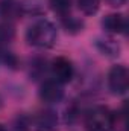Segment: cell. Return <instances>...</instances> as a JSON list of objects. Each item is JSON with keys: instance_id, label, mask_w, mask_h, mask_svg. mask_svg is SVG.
Segmentation results:
<instances>
[{"instance_id": "7a4b0ae2", "label": "cell", "mask_w": 129, "mask_h": 131, "mask_svg": "<svg viewBox=\"0 0 129 131\" xmlns=\"http://www.w3.org/2000/svg\"><path fill=\"white\" fill-rule=\"evenodd\" d=\"M114 127V116L105 107L93 108L85 117V131H111Z\"/></svg>"}, {"instance_id": "ba28073f", "label": "cell", "mask_w": 129, "mask_h": 131, "mask_svg": "<svg viewBox=\"0 0 129 131\" xmlns=\"http://www.w3.org/2000/svg\"><path fill=\"white\" fill-rule=\"evenodd\" d=\"M78 6L85 15H93L100 8V0H78Z\"/></svg>"}, {"instance_id": "8992f818", "label": "cell", "mask_w": 129, "mask_h": 131, "mask_svg": "<svg viewBox=\"0 0 129 131\" xmlns=\"http://www.w3.org/2000/svg\"><path fill=\"white\" fill-rule=\"evenodd\" d=\"M102 25L106 32L122 34L126 29V18L122 14H109L102 20Z\"/></svg>"}, {"instance_id": "5b68a950", "label": "cell", "mask_w": 129, "mask_h": 131, "mask_svg": "<svg viewBox=\"0 0 129 131\" xmlns=\"http://www.w3.org/2000/svg\"><path fill=\"white\" fill-rule=\"evenodd\" d=\"M40 96L44 102L53 104V102H59L64 96V90H62V84L58 82L56 79H49L41 85L40 90Z\"/></svg>"}, {"instance_id": "30bf717a", "label": "cell", "mask_w": 129, "mask_h": 131, "mask_svg": "<svg viewBox=\"0 0 129 131\" xmlns=\"http://www.w3.org/2000/svg\"><path fill=\"white\" fill-rule=\"evenodd\" d=\"M14 38V29L11 25H0V44H6Z\"/></svg>"}, {"instance_id": "3957f363", "label": "cell", "mask_w": 129, "mask_h": 131, "mask_svg": "<svg viewBox=\"0 0 129 131\" xmlns=\"http://www.w3.org/2000/svg\"><path fill=\"white\" fill-rule=\"evenodd\" d=\"M108 85H109V90L114 95H125L129 87L128 69L122 64L114 66L109 70V75H108Z\"/></svg>"}, {"instance_id": "9c48e42d", "label": "cell", "mask_w": 129, "mask_h": 131, "mask_svg": "<svg viewBox=\"0 0 129 131\" xmlns=\"http://www.w3.org/2000/svg\"><path fill=\"white\" fill-rule=\"evenodd\" d=\"M49 3L52 9L62 17H65L70 12V8H71V0H49Z\"/></svg>"}, {"instance_id": "52a82bcc", "label": "cell", "mask_w": 129, "mask_h": 131, "mask_svg": "<svg viewBox=\"0 0 129 131\" xmlns=\"http://www.w3.org/2000/svg\"><path fill=\"white\" fill-rule=\"evenodd\" d=\"M56 114L50 110L43 111L36 119V131H55L56 130Z\"/></svg>"}, {"instance_id": "8fae6325", "label": "cell", "mask_w": 129, "mask_h": 131, "mask_svg": "<svg viewBox=\"0 0 129 131\" xmlns=\"http://www.w3.org/2000/svg\"><path fill=\"white\" fill-rule=\"evenodd\" d=\"M128 0H106V3L112 8H122L123 5H126Z\"/></svg>"}, {"instance_id": "6da1fadb", "label": "cell", "mask_w": 129, "mask_h": 131, "mask_svg": "<svg viewBox=\"0 0 129 131\" xmlns=\"http://www.w3.org/2000/svg\"><path fill=\"white\" fill-rule=\"evenodd\" d=\"M58 38V31L55 25L49 20H38L26 32V41L33 47L40 49H49L56 43Z\"/></svg>"}, {"instance_id": "277c9868", "label": "cell", "mask_w": 129, "mask_h": 131, "mask_svg": "<svg viewBox=\"0 0 129 131\" xmlns=\"http://www.w3.org/2000/svg\"><path fill=\"white\" fill-rule=\"evenodd\" d=\"M52 72H53L55 79L61 84L70 82L73 75H74V69H73L71 61L64 57H58L52 61Z\"/></svg>"}, {"instance_id": "7c38bea8", "label": "cell", "mask_w": 129, "mask_h": 131, "mask_svg": "<svg viewBox=\"0 0 129 131\" xmlns=\"http://www.w3.org/2000/svg\"><path fill=\"white\" fill-rule=\"evenodd\" d=\"M0 131H5V128H3V127H2V125H0Z\"/></svg>"}]
</instances>
